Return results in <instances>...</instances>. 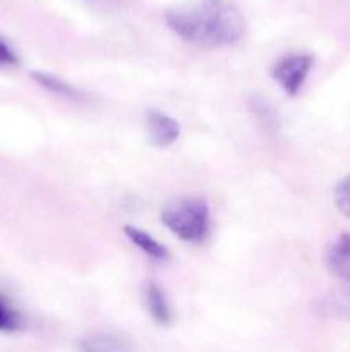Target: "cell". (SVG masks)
<instances>
[{
    "mask_svg": "<svg viewBox=\"0 0 350 352\" xmlns=\"http://www.w3.org/2000/svg\"><path fill=\"white\" fill-rule=\"evenodd\" d=\"M31 78H33L41 88H45L50 93H55V95L69 96V98H81V93H79L74 86L69 85L64 79L57 78V76L47 74V72H31Z\"/></svg>",
    "mask_w": 350,
    "mask_h": 352,
    "instance_id": "obj_10",
    "label": "cell"
},
{
    "mask_svg": "<svg viewBox=\"0 0 350 352\" xmlns=\"http://www.w3.org/2000/svg\"><path fill=\"white\" fill-rule=\"evenodd\" d=\"M124 234H126V237L134 244V246L139 248L144 254H148V256L153 258V260H170V251H168L163 244L158 243L154 237H151L146 230H141L132 226H126L124 227Z\"/></svg>",
    "mask_w": 350,
    "mask_h": 352,
    "instance_id": "obj_8",
    "label": "cell"
},
{
    "mask_svg": "<svg viewBox=\"0 0 350 352\" xmlns=\"http://www.w3.org/2000/svg\"><path fill=\"white\" fill-rule=\"evenodd\" d=\"M81 352H136L132 344L115 333H95L81 342Z\"/></svg>",
    "mask_w": 350,
    "mask_h": 352,
    "instance_id": "obj_9",
    "label": "cell"
},
{
    "mask_svg": "<svg viewBox=\"0 0 350 352\" xmlns=\"http://www.w3.org/2000/svg\"><path fill=\"white\" fill-rule=\"evenodd\" d=\"M172 33L185 43L201 48H220L237 43L246 33L242 14L226 0H198L165 14Z\"/></svg>",
    "mask_w": 350,
    "mask_h": 352,
    "instance_id": "obj_1",
    "label": "cell"
},
{
    "mask_svg": "<svg viewBox=\"0 0 350 352\" xmlns=\"http://www.w3.org/2000/svg\"><path fill=\"white\" fill-rule=\"evenodd\" d=\"M314 65V57L307 54H295L280 58L271 67V78L287 95L295 96L304 86L309 72Z\"/></svg>",
    "mask_w": 350,
    "mask_h": 352,
    "instance_id": "obj_3",
    "label": "cell"
},
{
    "mask_svg": "<svg viewBox=\"0 0 350 352\" xmlns=\"http://www.w3.org/2000/svg\"><path fill=\"white\" fill-rule=\"evenodd\" d=\"M161 223L184 243H205L209 234V208L199 198H182L161 212Z\"/></svg>",
    "mask_w": 350,
    "mask_h": 352,
    "instance_id": "obj_2",
    "label": "cell"
},
{
    "mask_svg": "<svg viewBox=\"0 0 350 352\" xmlns=\"http://www.w3.org/2000/svg\"><path fill=\"white\" fill-rule=\"evenodd\" d=\"M16 65H19V57L9 41L0 34V69L16 67Z\"/></svg>",
    "mask_w": 350,
    "mask_h": 352,
    "instance_id": "obj_14",
    "label": "cell"
},
{
    "mask_svg": "<svg viewBox=\"0 0 350 352\" xmlns=\"http://www.w3.org/2000/svg\"><path fill=\"white\" fill-rule=\"evenodd\" d=\"M333 201H335L336 210H338L343 217L350 219V174L345 175V177L336 184L335 191H333Z\"/></svg>",
    "mask_w": 350,
    "mask_h": 352,
    "instance_id": "obj_13",
    "label": "cell"
},
{
    "mask_svg": "<svg viewBox=\"0 0 350 352\" xmlns=\"http://www.w3.org/2000/svg\"><path fill=\"white\" fill-rule=\"evenodd\" d=\"M143 302L146 311L150 313L151 318L158 323V325H170L172 318V309L167 301L163 289L156 284V282H148L143 287Z\"/></svg>",
    "mask_w": 350,
    "mask_h": 352,
    "instance_id": "obj_7",
    "label": "cell"
},
{
    "mask_svg": "<svg viewBox=\"0 0 350 352\" xmlns=\"http://www.w3.org/2000/svg\"><path fill=\"white\" fill-rule=\"evenodd\" d=\"M250 110L256 113V119L259 120V124L264 127V129L270 131V133H273V131L277 129L278 126L277 113H275L273 107H270V103H268L266 100L259 98V96L253 98V102H250Z\"/></svg>",
    "mask_w": 350,
    "mask_h": 352,
    "instance_id": "obj_12",
    "label": "cell"
},
{
    "mask_svg": "<svg viewBox=\"0 0 350 352\" xmlns=\"http://www.w3.org/2000/svg\"><path fill=\"white\" fill-rule=\"evenodd\" d=\"M325 267L333 277L350 285V232H343L329 244L325 253Z\"/></svg>",
    "mask_w": 350,
    "mask_h": 352,
    "instance_id": "obj_5",
    "label": "cell"
},
{
    "mask_svg": "<svg viewBox=\"0 0 350 352\" xmlns=\"http://www.w3.org/2000/svg\"><path fill=\"white\" fill-rule=\"evenodd\" d=\"M23 325V315L3 296H0V332H17Z\"/></svg>",
    "mask_w": 350,
    "mask_h": 352,
    "instance_id": "obj_11",
    "label": "cell"
},
{
    "mask_svg": "<svg viewBox=\"0 0 350 352\" xmlns=\"http://www.w3.org/2000/svg\"><path fill=\"white\" fill-rule=\"evenodd\" d=\"M312 309L325 318L350 322V285H345L343 289L328 292V294L316 299Z\"/></svg>",
    "mask_w": 350,
    "mask_h": 352,
    "instance_id": "obj_6",
    "label": "cell"
},
{
    "mask_svg": "<svg viewBox=\"0 0 350 352\" xmlns=\"http://www.w3.org/2000/svg\"><path fill=\"white\" fill-rule=\"evenodd\" d=\"M88 3L89 7L96 10H103V12H112V10H119L129 3V0H82Z\"/></svg>",
    "mask_w": 350,
    "mask_h": 352,
    "instance_id": "obj_15",
    "label": "cell"
},
{
    "mask_svg": "<svg viewBox=\"0 0 350 352\" xmlns=\"http://www.w3.org/2000/svg\"><path fill=\"white\" fill-rule=\"evenodd\" d=\"M150 143L156 148H167L180 136V126L175 119L156 109H151L146 116Z\"/></svg>",
    "mask_w": 350,
    "mask_h": 352,
    "instance_id": "obj_4",
    "label": "cell"
}]
</instances>
